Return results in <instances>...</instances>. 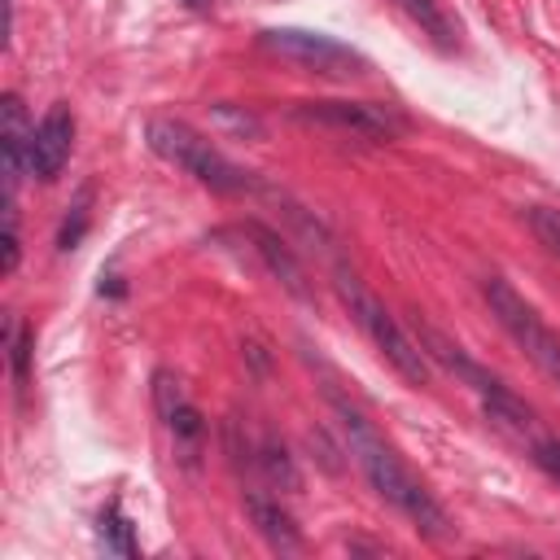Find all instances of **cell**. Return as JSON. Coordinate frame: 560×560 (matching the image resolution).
<instances>
[{
    "instance_id": "cell-1",
    "label": "cell",
    "mask_w": 560,
    "mask_h": 560,
    "mask_svg": "<svg viewBox=\"0 0 560 560\" xmlns=\"http://www.w3.org/2000/svg\"><path fill=\"white\" fill-rule=\"evenodd\" d=\"M332 398V407H337V416H341V429H346V438H350V455H354V464L363 468V477L372 481V490L385 499V503H394L424 538H433V542H446L451 538V521H446V512H442V503L407 472V464L381 442V433L363 420V411H354L346 398H337V394H328Z\"/></svg>"
},
{
    "instance_id": "cell-2",
    "label": "cell",
    "mask_w": 560,
    "mask_h": 560,
    "mask_svg": "<svg viewBox=\"0 0 560 560\" xmlns=\"http://www.w3.org/2000/svg\"><path fill=\"white\" fill-rule=\"evenodd\" d=\"M332 284H337V298L346 302V311L354 315V324H359V328L372 337V346L394 363V372L407 376L411 385H429V354H424V346L402 332V324L385 311V302H381L359 276H350L346 267L337 271Z\"/></svg>"
},
{
    "instance_id": "cell-3",
    "label": "cell",
    "mask_w": 560,
    "mask_h": 560,
    "mask_svg": "<svg viewBox=\"0 0 560 560\" xmlns=\"http://www.w3.org/2000/svg\"><path fill=\"white\" fill-rule=\"evenodd\" d=\"M149 149H153L162 162L179 166L184 175H192L197 184H206V188H214V192H249V188H254V179H249L236 162H228L206 136H197L188 122L153 118V122H149Z\"/></svg>"
},
{
    "instance_id": "cell-4",
    "label": "cell",
    "mask_w": 560,
    "mask_h": 560,
    "mask_svg": "<svg viewBox=\"0 0 560 560\" xmlns=\"http://www.w3.org/2000/svg\"><path fill=\"white\" fill-rule=\"evenodd\" d=\"M481 293H486V302H490V315L503 324V332L529 354V363H534L542 376H551V381L560 385V337L542 324V315H538L503 276H490V280L481 284Z\"/></svg>"
},
{
    "instance_id": "cell-5",
    "label": "cell",
    "mask_w": 560,
    "mask_h": 560,
    "mask_svg": "<svg viewBox=\"0 0 560 560\" xmlns=\"http://www.w3.org/2000/svg\"><path fill=\"white\" fill-rule=\"evenodd\" d=\"M258 44L267 52H276L280 61H293L311 74H328V79H354L368 70V57L324 31H302V26H271L258 35Z\"/></svg>"
},
{
    "instance_id": "cell-6",
    "label": "cell",
    "mask_w": 560,
    "mask_h": 560,
    "mask_svg": "<svg viewBox=\"0 0 560 560\" xmlns=\"http://www.w3.org/2000/svg\"><path fill=\"white\" fill-rule=\"evenodd\" d=\"M293 118L332 127V131H350L363 140H398L407 131V118L394 105H376V101H302L293 109Z\"/></svg>"
},
{
    "instance_id": "cell-7",
    "label": "cell",
    "mask_w": 560,
    "mask_h": 560,
    "mask_svg": "<svg viewBox=\"0 0 560 560\" xmlns=\"http://www.w3.org/2000/svg\"><path fill=\"white\" fill-rule=\"evenodd\" d=\"M70 144H74V114H70L66 101H57L39 118V127L31 131V175L57 179L61 166H66V158H70Z\"/></svg>"
},
{
    "instance_id": "cell-8",
    "label": "cell",
    "mask_w": 560,
    "mask_h": 560,
    "mask_svg": "<svg viewBox=\"0 0 560 560\" xmlns=\"http://www.w3.org/2000/svg\"><path fill=\"white\" fill-rule=\"evenodd\" d=\"M31 122L13 92L0 96V149H4V201H13V188L22 171H31Z\"/></svg>"
},
{
    "instance_id": "cell-9",
    "label": "cell",
    "mask_w": 560,
    "mask_h": 560,
    "mask_svg": "<svg viewBox=\"0 0 560 560\" xmlns=\"http://www.w3.org/2000/svg\"><path fill=\"white\" fill-rule=\"evenodd\" d=\"M245 236L254 241V249L262 254V262H267V271L293 293V298H302V302H311V284H306V271L298 267V258L289 254V245L276 236V232H267V228H258V223H245Z\"/></svg>"
},
{
    "instance_id": "cell-10",
    "label": "cell",
    "mask_w": 560,
    "mask_h": 560,
    "mask_svg": "<svg viewBox=\"0 0 560 560\" xmlns=\"http://www.w3.org/2000/svg\"><path fill=\"white\" fill-rule=\"evenodd\" d=\"M245 508H249L258 534H262L271 547H280V551H298V547H302V534H298L293 516H289L280 503H271V499H262V494H249Z\"/></svg>"
},
{
    "instance_id": "cell-11",
    "label": "cell",
    "mask_w": 560,
    "mask_h": 560,
    "mask_svg": "<svg viewBox=\"0 0 560 560\" xmlns=\"http://www.w3.org/2000/svg\"><path fill=\"white\" fill-rule=\"evenodd\" d=\"M398 4H402V13L420 26V35H429L442 52H455V48H459V26H455V18L446 13L442 0H398Z\"/></svg>"
},
{
    "instance_id": "cell-12",
    "label": "cell",
    "mask_w": 560,
    "mask_h": 560,
    "mask_svg": "<svg viewBox=\"0 0 560 560\" xmlns=\"http://www.w3.org/2000/svg\"><path fill=\"white\" fill-rule=\"evenodd\" d=\"M96 538H101V547H105V551H114V556H136L131 521L122 516V508H118V503H109V508L101 512V521H96Z\"/></svg>"
},
{
    "instance_id": "cell-13",
    "label": "cell",
    "mask_w": 560,
    "mask_h": 560,
    "mask_svg": "<svg viewBox=\"0 0 560 560\" xmlns=\"http://www.w3.org/2000/svg\"><path fill=\"white\" fill-rule=\"evenodd\" d=\"M88 223H92V188H79V197L70 201V214H66V223L57 232V249H74L83 241Z\"/></svg>"
},
{
    "instance_id": "cell-14",
    "label": "cell",
    "mask_w": 560,
    "mask_h": 560,
    "mask_svg": "<svg viewBox=\"0 0 560 560\" xmlns=\"http://www.w3.org/2000/svg\"><path fill=\"white\" fill-rule=\"evenodd\" d=\"M262 468H267V477L280 481L284 490H298V472H293V459L284 455V446L262 442Z\"/></svg>"
},
{
    "instance_id": "cell-15",
    "label": "cell",
    "mask_w": 560,
    "mask_h": 560,
    "mask_svg": "<svg viewBox=\"0 0 560 560\" xmlns=\"http://www.w3.org/2000/svg\"><path fill=\"white\" fill-rule=\"evenodd\" d=\"M529 228L542 236V245H551L560 254V210H547V206L529 210Z\"/></svg>"
},
{
    "instance_id": "cell-16",
    "label": "cell",
    "mask_w": 560,
    "mask_h": 560,
    "mask_svg": "<svg viewBox=\"0 0 560 560\" xmlns=\"http://www.w3.org/2000/svg\"><path fill=\"white\" fill-rule=\"evenodd\" d=\"M210 114H214V122H223V127H232V131H241V136H245V131H249V136H262V122H258L254 114H236L232 105H214Z\"/></svg>"
},
{
    "instance_id": "cell-17",
    "label": "cell",
    "mask_w": 560,
    "mask_h": 560,
    "mask_svg": "<svg viewBox=\"0 0 560 560\" xmlns=\"http://www.w3.org/2000/svg\"><path fill=\"white\" fill-rule=\"evenodd\" d=\"M534 464H538V468L560 486V442H556V438H547V442H538V446H534Z\"/></svg>"
},
{
    "instance_id": "cell-18",
    "label": "cell",
    "mask_w": 560,
    "mask_h": 560,
    "mask_svg": "<svg viewBox=\"0 0 560 560\" xmlns=\"http://www.w3.org/2000/svg\"><path fill=\"white\" fill-rule=\"evenodd\" d=\"M184 4H188V9H206V0H184Z\"/></svg>"
}]
</instances>
